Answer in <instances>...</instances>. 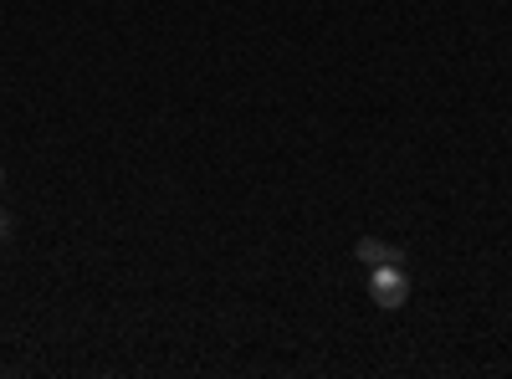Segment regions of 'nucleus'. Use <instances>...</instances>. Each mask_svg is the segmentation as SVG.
Segmentation results:
<instances>
[{"instance_id": "1", "label": "nucleus", "mask_w": 512, "mask_h": 379, "mask_svg": "<svg viewBox=\"0 0 512 379\" xmlns=\"http://www.w3.org/2000/svg\"><path fill=\"white\" fill-rule=\"evenodd\" d=\"M410 272H405V262H384V267H369V298L379 303V308H405L410 303Z\"/></svg>"}, {"instance_id": "2", "label": "nucleus", "mask_w": 512, "mask_h": 379, "mask_svg": "<svg viewBox=\"0 0 512 379\" xmlns=\"http://www.w3.org/2000/svg\"><path fill=\"white\" fill-rule=\"evenodd\" d=\"M354 257H359L364 267H384V262H405V251L390 246V241H379V236H364V241L354 246Z\"/></svg>"}, {"instance_id": "3", "label": "nucleus", "mask_w": 512, "mask_h": 379, "mask_svg": "<svg viewBox=\"0 0 512 379\" xmlns=\"http://www.w3.org/2000/svg\"><path fill=\"white\" fill-rule=\"evenodd\" d=\"M11 231H16V221H11V210H0V246L11 241Z\"/></svg>"}, {"instance_id": "4", "label": "nucleus", "mask_w": 512, "mask_h": 379, "mask_svg": "<svg viewBox=\"0 0 512 379\" xmlns=\"http://www.w3.org/2000/svg\"><path fill=\"white\" fill-rule=\"evenodd\" d=\"M0 185H6V170H0Z\"/></svg>"}]
</instances>
